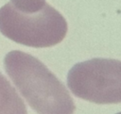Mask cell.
Here are the masks:
<instances>
[{
	"mask_svg": "<svg viewBox=\"0 0 121 114\" xmlns=\"http://www.w3.org/2000/svg\"><path fill=\"white\" fill-rule=\"evenodd\" d=\"M64 17L49 4L35 11H22L10 2L0 8V32L17 43L35 47H50L66 36Z\"/></svg>",
	"mask_w": 121,
	"mask_h": 114,
	"instance_id": "7a4b0ae2",
	"label": "cell"
},
{
	"mask_svg": "<svg viewBox=\"0 0 121 114\" xmlns=\"http://www.w3.org/2000/svg\"><path fill=\"white\" fill-rule=\"evenodd\" d=\"M67 85L77 97L95 104L121 103V60L92 58L75 64Z\"/></svg>",
	"mask_w": 121,
	"mask_h": 114,
	"instance_id": "3957f363",
	"label": "cell"
},
{
	"mask_svg": "<svg viewBox=\"0 0 121 114\" xmlns=\"http://www.w3.org/2000/svg\"><path fill=\"white\" fill-rule=\"evenodd\" d=\"M0 114H27L26 105L10 82L0 73Z\"/></svg>",
	"mask_w": 121,
	"mask_h": 114,
	"instance_id": "277c9868",
	"label": "cell"
},
{
	"mask_svg": "<svg viewBox=\"0 0 121 114\" xmlns=\"http://www.w3.org/2000/svg\"><path fill=\"white\" fill-rule=\"evenodd\" d=\"M7 74L38 114H73L76 106L62 82L37 57L13 50L4 58Z\"/></svg>",
	"mask_w": 121,
	"mask_h": 114,
	"instance_id": "6da1fadb",
	"label": "cell"
},
{
	"mask_svg": "<svg viewBox=\"0 0 121 114\" xmlns=\"http://www.w3.org/2000/svg\"><path fill=\"white\" fill-rule=\"evenodd\" d=\"M116 114H121V112H118V113H116Z\"/></svg>",
	"mask_w": 121,
	"mask_h": 114,
	"instance_id": "8992f818",
	"label": "cell"
},
{
	"mask_svg": "<svg viewBox=\"0 0 121 114\" xmlns=\"http://www.w3.org/2000/svg\"><path fill=\"white\" fill-rule=\"evenodd\" d=\"M17 9L22 11H35L43 7L45 0H10L9 1Z\"/></svg>",
	"mask_w": 121,
	"mask_h": 114,
	"instance_id": "5b68a950",
	"label": "cell"
}]
</instances>
